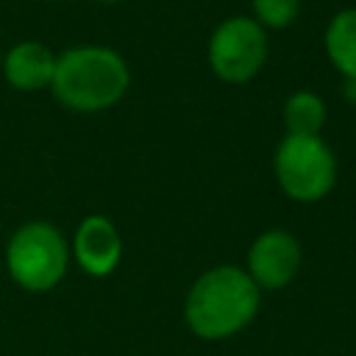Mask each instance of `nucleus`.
I'll return each mask as SVG.
<instances>
[{"instance_id":"nucleus-1","label":"nucleus","mask_w":356,"mask_h":356,"mask_svg":"<svg viewBox=\"0 0 356 356\" xmlns=\"http://www.w3.org/2000/svg\"><path fill=\"white\" fill-rule=\"evenodd\" d=\"M259 300V286L245 270L220 264L192 284L184 303V320L200 339H225L253 323Z\"/></svg>"},{"instance_id":"nucleus-2","label":"nucleus","mask_w":356,"mask_h":356,"mask_svg":"<svg viewBox=\"0 0 356 356\" xmlns=\"http://www.w3.org/2000/svg\"><path fill=\"white\" fill-rule=\"evenodd\" d=\"M128 83L131 72L117 50L103 44H81L56 58L50 89L61 106L92 114L122 100Z\"/></svg>"},{"instance_id":"nucleus-3","label":"nucleus","mask_w":356,"mask_h":356,"mask_svg":"<svg viewBox=\"0 0 356 356\" xmlns=\"http://www.w3.org/2000/svg\"><path fill=\"white\" fill-rule=\"evenodd\" d=\"M70 264V248L61 231L44 220L19 225L6 245L8 275L28 292L53 289Z\"/></svg>"},{"instance_id":"nucleus-4","label":"nucleus","mask_w":356,"mask_h":356,"mask_svg":"<svg viewBox=\"0 0 356 356\" xmlns=\"http://www.w3.org/2000/svg\"><path fill=\"white\" fill-rule=\"evenodd\" d=\"M275 181L286 197L314 203L334 189L337 156L323 136H284L273 159Z\"/></svg>"},{"instance_id":"nucleus-5","label":"nucleus","mask_w":356,"mask_h":356,"mask_svg":"<svg viewBox=\"0 0 356 356\" xmlns=\"http://www.w3.org/2000/svg\"><path fill=\"white\" fill-rule=\"evenodd\" d=\"M267 33L253 17H228L209 39L211 72L225 83H248L267 61Z\"/></svg>"},{"instance_id":"nucleus-6","label":"nucleus","mask_w":356,"mask_h":356,"mask_svg":"<svg viewBox=\"0 0 356 356\" xmlns=\"http://www.w3.org/2000/svg\"><path fill=\"white\" fill-rule=\"evenodd\" d=\"M300 259V242L284 228H270L253 239L245 273L259 289H284L298 275Z\"/></svg>"},{"instance_id":"nucleus-7","label":"nucleus","mask_w":356,"mask_h":356,"mask_svg":"<svg viewBox=\"0 0 356 356\" xmlns=\"http://www.w3.org/2000/svg\"><path fill=\"white\" fill-rule=\"evenodd\" d=\"M72 253L86 275L103 278L114 273L122 259V236L108 217L89 214L81 220L72 236Z\"/></svg>"},{"instance_id":"nucleus-8","label":"nucleus","mask_w":356,"mask_h":356,"mask_svg":"<svg viewBox=\"0 0 356 356\" xmlns=\"http://www.w3.org/2000/svg\"><path fill=\"white\" fill-rule=\"evenodd\" d=\"M0 70L11 86L33 92L50 86L56 72V56L42 42H19L0 58Z\"/></svg>"},{"instance_id":"nucleus-9","label":"nucleus","mask_w":356,"mask_h":356,"mask_svg":"<svg viewBox=\"0 0 356 356\" xmlns=\"http://www.w3.org/2000/svg\"><path fill=\"white\" fill-rule=\"evenodd\" d=\"M325 53L345 81H356V8H342L325 28Z\"/></svg>"},{"instance_id":"nucleus-10","label":"nucleus","mask_w":356,"mask_h":356,"mask_svg":"<svg viewBox=\"0 0 356 356\" xmlns=\"http://www.w3.org/2000/svg\"><path fill=\"white\" fill-rule=\"evenodd\" d=\"M325 122V103L320 95L300 89L292 92L284 103V125L289 136H320Z\"/></svg>"},{"instance_id":"nucleus-11","label":"nucleus","mask_w":356,"mask_h":356,"mask_svg":"<svg viewBox=\"0 0 356 356\" xmlns=\"http://www.w3.org/2000/svg\"><path fill=\"white\" fill-rule=\"evenodd\" d=\"M253 6V19L267 31H281L295 22L300 11V0H250Z\"/></svg>"},{"instance_id":"nucleus-12","label":"nucleus","mask_w":356,"mask_h":356,"mask_svg":"<svg viewBox=\"0 0 356 356\" xmlns=\"http://www.w3.org/2000/svg\"><path fill=\"white\" fill-rule=\"evenodd\" d=\"M97 3H117V0H97Z\"/></svg>"},{"instance_id":"nucleus-13","label":"nucleus","mask_w":356,"mask_h":356,"mask_svg":"<svg viewBox=\"0 0 356 356\" xmlns=\"http://www.w3.org/2000/svg\"><path fill=\"white\" fill-rule=\"evenodd\" d=\"M0 58H3V56H0Z\"/></svg>"}]
</instances>
